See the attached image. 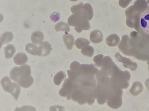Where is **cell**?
<instances>
[{"instance_id": "836d02e7", "label": "cell", "mask_w": 149, "mask_h": 111, "mask_svg": "<svg viewBox=\"0 0 149 111\" xmlns=\"http://www.w3.org/2000/svg\"><path fill=\"white\" fill-rule=\"evenodd\" d=\"M145 84L146 87L149 90V78L148 79L145 81Z\"/></svg>"}, {"instance_id": "5b68a950", "label": "cell", "mask_w": 149, "mask_h": 111, "mask_svg": "<svg viewBox=\"0 0 149 111\" xmlns=\"http://www.w3.org/2000/svg\"><path fill=\"white\" fill-rule=\"evenodd\" d=\"M95 64H82L80 65L78 73L79 76L81 75L96 74L99 71L98 68Z\"/></svg>"}, {"instance_id": "44dd1931", "label": "cell", "mask_w": 149, "mask_h": 111, "mask_svg": "<svg viewBox=\"0 0 149 111\" xmlns=\"http://www.w3.org/2000/svg\"><path fill=\"white\" fill-rule=\"evenodd\" d=\"M5 57L6 58H12L16 51L15 47L12 44H8L4 48Z\"/></svg>"}, {"instance_id": "d6a6232c", "label": "cell", "mask_w": 149, "mask_h": 111, "mask_svg": "<svg viewBox=\"0 0 149 111\" xmlns=\"http://www.w3.org/2000/svg\"><path fill=\"white\" fill-rule=\"evenodd\" d=\"M54 109H56V110H57V109L58 110H64L65 108L62 106L58 105L50 107V110H53Z\"/></svg>"}, {"instance_id": "52a82bcc", "label": "cell", "mask_w": 149, "mask_h": 111, "mask_svg": "<svg viewBox=\"0 0 149 111\" xmlns=\"http://www.w3.org/2000/svg\"><path fill=\"white\" fill-rule=\"evenodd\" d=\"M110 80L111 86L117 89H126L129 86L128 81L122 78L111 77Z\"/></svg>"}, {"instance_id": "e0dca14e", "label": "cell", "mask_w": 149, "mask_h": 111, "mask_svg": "<svg viewBox=\"0 0 149 111\" xmlns=\"http://www.w3.org/2000/svg\"><path fill=\"white\" fill-rule=\"evenodd\" d=\"M15 63L17 65H21L26 63L28 61L26 55L24 53H19L16 54L13 58Z\"/></svg>"}, {"instance_id": "3957f363", "label": "cell", "mask_w": 149, "mask_h": 111, "mask_svg": "<svg viewBox=\"0 0 149 111\" xmlns=\"http://www.w3.org/2000/svg\"><path fill=\"white\" fill-rule=\"evenodd\" d=\"M95 75H81L78 77L76 83L81 88L94 89L96 86V82Z\"/></svg>"}, {"instance_id": "7c38bea8", "label": "cell", "mask_w": 149, "mask_h": 111, "mask_svg": "<svg viewBox=\"0 0 149 111\" xmlns=\"http://www.w3.org/2000/svg\"><path fill=\"white\" fill-rule=\"evenodd\" d=\"M1 84L4 91L11 94L12 93L15 87L14 82H11L9 77H3L1 80Z\"/></svg>"}, {"instance_id": "277c9868", "label": "cell", "mask_w": 149, "mask_h": 111, "mask_svg": "<svg viewBox=\"0 0 149 111\" xmlns=\"http://www.w3.org/2000/svg\"><path fill=\"white\" fill-rule=\"evenodd\" d=\"M76 84V83L69 78L66 79L62 85V88L59 91V95L62 97H66L67 99L70 100L71 99V94Z\"/></svg>"}, {"instance_id": "ffe728a7", "label": "cell", "mask_w": 149, "mask_h": 111, "mask_svg": "<svg viewBox=\"0 0 149 111\" xmlns=\"http://www.w3.org/2000/svg\"><path fill=\"white\" fill-rule=\"evenodd\" d=\"M13 38V35L10 32H7L2 34L0 37V44L2 45L10 42Z\"/></svg>"}, {"instance_id": "4fadbf2b", "label": "cell", "mask_w": 149, "mask_h": 111, "mask_svg": "<svg viewBox=\"0 0 149 111\" xmlns=\"http://www.w3.org/2000/svg\"><path fill=\"white\" fill-rule=\"evenodd\" d=\"M122 96L117 95L107 100V103L108 105L113 109H117L119 108L122 103Z\"/></svg>"}, {"instance_id": "d4e9b609", "label": "cell", "mask_w": 149, "mask_h": 111, "mask_svg": "<svg viewBox=\"0 0 149 111\" xmlns=\"http://www.w3.org/2000/svg\"><path fill=\"white\" fill-rule=\"evenodd\" d=\"M38 46L36 44L29 43L26 46V51L30 54L37 56V50Z\"/></svg>"}, {"instance_id": "4dcf8cb0", "label": "cell", "mask_w": 149, "mask_h": 111, "mask_svg": "<svg viewBox=\"0 0 149 111\" xmlns=\"http://www.w3.org/2000/svg\"><path fill=\"white\" fill-rule=\"evenodd\" d=\"M60 18V14L57 12H54L51 14L50 16L51 20L53 22H55L59 20Z\"/></svg>"}, {"instance_id": "7a4b0ae2", "label": "cell", "mask_w": 149, "mask_h": 111, "mask_svg": "<svg viewBox=\"0 0 149 111\" xmlns=\"http://www.w3.org/2000/svg\"><path fill=\"white\" fill-rule=\"evenodd\" d=\"M83 6L73 13L68 20V25L75 27V29L78 33L81 32L83 30L89 29L91 27L88 14Z\"/></svg>"}, {"instance_id": "83f0119b", "label": "cell", "mask_w": 149, "mask_h": 111, "mask_svg": "<svg viewBox=\"0 0 149 111\" xmlns=\"http://www.w3.org/2000/svg\"><path fill=\"white\" fill-rule=\"evenodd\" d=\"M104 55L102 54H98L95 56L93 61L96 66L100 68L102 63Z\"/></svg>"}, {"instance_id": "cb8c5ba5", "label": "cell", "mask_w": 149, "mask_h": 111, "mask_svg": "<svg viewBox=\"0 0 149 111\" xmlns=\"http://www.w3.org/2000/svg\"><path fill=\"white\" fill-rule=\"evenodd\" d=\"M66 77V74L63 71L59 72L55 75L54 78V84L57 85H59Z\"/></svg>"}, {"instance_id": "484cf974", "label": "cell", "mask_w": 149, "mask_h": 111, "mask_svg": "<svg viewBox=\"0 0 149 111\" xmlns=\"http://www.w3.org/2000/svg\"><path fill=\"white\" fill-rule=\"evenodd\" d=\"M94 52L93 47L90 45L86 46L81 49V52L82 55L89 57L93 56Z\"/></svg>"}, {"instance_id": "ba28073f", "label": "cell", "mask_w": 149, "mask_h": 111, "mask_svg": "<svg viewBox=\"0 0 149 111\" xmlns=\"http://www.w3.org/2000/svg\"><path fill=\"white\" fill-rule=\"evenodd\" d=\"M115 64L110 57L105 56L103 58L101 69L108 75L111 76Z\"/></svg>"}, {"instance_id": "603a6c76", "label": "cell", "mask_w": 149, "mask_h": 111, "mask_svg": "<svg viewBox=\"0 0 149 111\" xmlns=\"http://www.w3.org/2000/svg\"><path fill=\"white\" fill-rule=\"evenodd\" d=\"M55 29L56 32L63 31L68 32L70 30L68 25L62 21H60L56 24L55 26Z\"/></svg>"}, {"instance_id": "1f68e13d", "label": "cell", "mask_w": 149, "mask_h": 111, "mask_svg": "<svg viewBox=\"0 0 149 111\" xmlns=\"http://www.w3.org/2000/svg\"><path fill=\"white\" fill-rule=\"evenodd\" d=\"M131 0H119V4L121 7L125 8L127 6Z\"/></svg>"}, {"instance_id": "f1b7e54d", "label": "cell", "mask_w": 149, "mask_h": 111, "mask_svg": "<svg viewBox=\"0 0 149 111\" xmlns=\"http://www.w3.org/2000/svg\"><path fill=\"white\" fill-rule=\"evenodd\" d=\"M67 72L68 78L76 83L77 79L79 76L78 74L71 70H68Z\"/></svg>"}, {"instance_id": "8fae6325", "label": "cell", "mask_w": 149, "mask_h": 111, "mask_svg": "<svg viewBox=\"0 0 149 111\" xmlns=\"http://www.w3.org/2000/svg\"><path fill=\"white\" fill-rule=\"evenodd\" d=\"M111 76L122 78L128 81L130 78L131 75L129 71L121 70L115 64L112 69Z\"/></svg>"}, {"instance_id": "4316f807", "label": "cell", "mask_w": 149, "mask_h": 111, "mask_svg": "<svg viewBox=\"0 0 149 111\" xmlns=\"http://www.w3.org/2000/svg\"><path fill=\"white\" fill-rule=\"evenodd\" d=\"M83 8L87 12L89 15V20H91L93 16V12L92 6L89 3H86L84 4Z\"/></svg>"}, {"instance_id": "f546056e", "label": "cell", "mask_w": 149, "mask_h": 111, "mask_svg": "<svg viewBox=\"0 0 149 111\" xmlns=\"http://www.w3.org/2000/svg\"><path fill=\"white\" fill-rule=\"evenodd\" d=\"M80 65V64L79 62L77 61H73L70 64V69L76 72L78 74V71Z\"/></svg>"}, {"instance_id": "5bb4252c", "label": "cell", "mask_w": 149, "mask_h": 111, "mask_svg": "<svg viewBox=\"0 0 149 111\" xmlns=\"http://www.w3.org/2000/svg\"><path fill=\"white\" fill-rule=\"evenodd\" d=\"M103 37V35L101 32L98 30H95L91 32L90 40L94 43H98L102 41Z\"/></svg>"}, {"instance_id": "ac0fdd59", "label": "cell", "mask_w": 149, "mask_h": 111, "mask_svg": "<svg viewBox=\"0 0 149 111\" xmlns=\"http://www.w3.org/2000/svg\"><path fill=\"white\" fill-rule=\"evenodd\" d=\"M107 45L110 47L116 46L119 42L120 39L116 34H112L108 36L106 39Z\"/></svg>"}, {"instance_id": "9a60e30c", "label": "cell", "mask_w": 149, "mask_h": 111, "mask_svg": "<svg viewBox=\"0 0 149 111\" xmlns=\"http://www.w3.org/2000/svg\"><path fill=\"white\" fill-rule=\"evenodd\" d=\"M143 90V86L140 82L136 81L134 82L130 90L131 94L134 96L138 95Z\"/></svg>"}, {"instance_id": "30bf717a", "label": "cell", "mask_w": 149, "mask_h": 111, "mask_svg": "<svg viewBox=\"0 0 149 111\" xmlns=\"http://www.w3.org/2000/svg\"><path fill=\"white\" fill-rule=\"evenodd\" d=\"M140 25L143 30L149 34V8L146 10L141 14Z\"/></svg>"}, {"instance_id": "7402d4cb", "label": "cell", "mask_w": 149, "mask_h": 111, "mask_svg": "<svg viewBox=\"0 0 149 111\" xmlns=\"http://www.w3.org/2000/svg\"><path fill=\"white\" fill-rule=\"evenodd\" d=\"M90 42L87 39L80 38L76 39L75 41V44L77 48L82 49L88 45L90 43Z\"/></svg>"}, {"instance_id": "2e32d148", "label": "cell", "mask_w": 149, "mask_h": 111, "mask_svg": "<svg viewBox=\"0 0 149 111\" xmlns=\"http://www.w3.org/2000/svg\"><path fill=\"white\" fill-rule=\"evenodd\" d=\"M63 41L67 49L71 50L74 44V38L73 36L65 32L63 36Z\"/></svg>"}, {"instance_id": "9c48e42d", "label": "cell", "mask_w": 149, "mask_h": 111, "mask_svg": "<svg viewBox=\"0 0 149 111\" xmlns=\"http://www.w3.org/2000/svg\"><path fill=\"white\" fill-rule=\"evenodd\" d=\"M52 48L51 45L47 41H43L39 44L37 50V56H46L49 54Z\"/></svg>"}, {"instance_id": "d6986e66", "label": "cell", "mask_w": 149, "mask_h": 111, "mask_svg": "<svg viewBox=\"0 0 149 111\" xmlns=\"http://www.w3.org/2000/svg\"><path fill=\"white\" fill-rule=\"evenodd\" d=\"M44 38L43 33L39 31L33 32L31 35V40L32 42L35 44H38L42 42Z\"/></svg>"}, {"instance_id": "6da1fadb", "label": "cell", "mask_w": 149, "mask_h": 111, "mask_svg": "<svg viewBox=\"0 0 149 111\" xmlns=\"http://www.w3.org/2000/svg\"><path fill=\"white\" fill-rule=\"evenodd\" d=\"M31 73L30 66L24 64L19 67H14L10 72V76L12 80L17 82L19 86L27 88L32 85L33 82Z\"/></svg>"}, {"instance_id": "e575fe53", "label": "cell", "mask_w": 149, "mask_h": 111, "mask_svg": "<svg viewBox=\"0 0 149 111\" xmlns=\"http://www.w3.org/2000/svg\"><path fill=\"white\" fill-rule=\"evenodd\" d=\"M70 1H78V0H70Z\"/></svg>"}, {"instance_id": "8992f818", "label": "cell", "mask_w": 149, "mask_h": 111, "mask_svg": "<svg viewBox=\"0 0 149 111\" xmlns=\"http://www.w3.org/2000/svg\"><path fill=\"white\" fill-rule=\"evenodd\" d=\"M114 56L117 61L123 63L125 68H129L132 71H135L137 69L138 65L136 62L129 58L123 57L119 52L116 53Z\"/></svg>"}]
</instances>
